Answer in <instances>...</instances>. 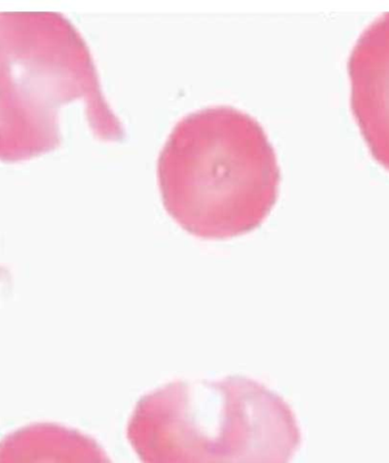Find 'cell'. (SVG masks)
I'll list each match as a JSON object with an SVG mask.
<instances>
[{"label": "cell", "mask_w": 389, "mask_h": 463, "mask_svg": "<svg viewBox=\"0 0 389 463\" xmlns=\"http://www.w3.org/2000/svg\"><path fill=\"white\" fill-rule=\"evenodd\" d=\"M157 176L167 213L202 240L255 231L280 196L275 148L261 123L232 106L202 109L176 123Z\"/></svg>", "instance_id": "cell-1"}, {"label": "cell", "mask_w": 389, "mask_h": 463, "mask_svg": "<svg viewBox=\"0 0 389 463\" xmlns=\"http://www.w3.org/2000/svg\"><path fill=\"white\" fill-rule=\"evenodd\" d=\"M127 436L143 463H289L302 440L289 404L244 376L150 392L137 403Z\"/></svg>", "instance_id": "cell-2"}, {"label": "cell", "mask_w": 389, "mask_h": 463, "mask_svg": "<svg viewBox=\"0 0 389 463\" xmlns=\"http://www.w3.org/2000/svg\"><path fill=\"white\" fill-rule=\"evenodd\" d=\"M75 100L85 104L97 138L126 139L75 26L55 12L0 13V161H28L59 147L61 109Z\"/></svg>", "instance_id": "cell-3"}, {"label": "cell", "mask_w": 389, "mask_h": 463, "mask_svg": "<svg viewBox=\"0 0 389 463\" xmlns=\"http://www.w3.org/2000/svg\"><path fill=\"white\" fill-rule=\"evenodd\" d=\"M347 69L353 116L371 156L389 171V12L357 39Z\"/></svg>", "instance_id": "cell-4"}, {"label": "cell", "mask_w": 389, "mask_h": 463, "mask_svg": "<svg viewBox=\"0 0 389 463\" xmlns=\"http://www.w3.org/2000/svg\"><path fill=\"white\" fill-rule=\"evenodd\" d=\"M0 463H112L90 436L54 422L22 427L0 440Z\"/></svg>", "instance_id": "cell-5"}]
</instances>
